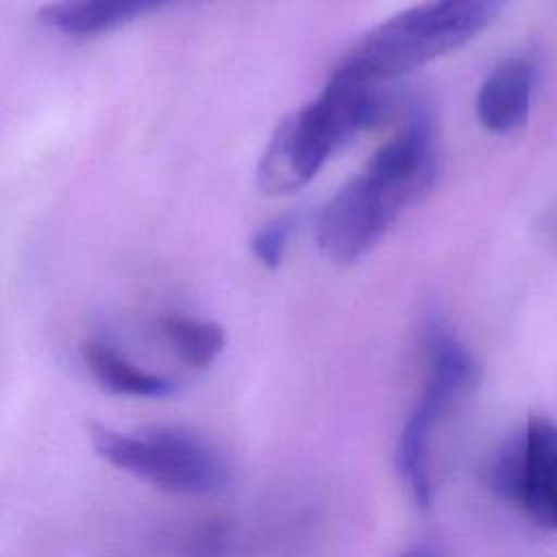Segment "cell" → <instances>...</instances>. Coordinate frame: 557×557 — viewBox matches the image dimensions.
<instances>
[{
    "label": "cell",
    "instance_id": "obj_1",
    "mask_svg": "<svg viewBox=\"0 0 557 557\" xmlns=\"http://www.w3.org/2000/svg\"><path fill=\"white\" fill-rule=\"evenodd\" d=\"M383 111L379 85L333 72L322 94L272 133L257 163L259 191L285 196L305 187L339 146L376 124Z\"/></svg>",
    "mask_w": 557,
    "mask_h": 557
},
{
    "label": "cell",
    "instance_id": "obj_2",
    "mask_svg": "<svg viewBox=\"0 0 557 557\" xmlns=\"http://www.w3.org/2000/svg\"><path fill=\"white\" fill-rule=\"evenodd\" d=\"M507 0H429L405 9L357 41L335 72L381 85L435 61L479 35Z\"/></svg>",
    "mask_w": 557,
    "mask_h": 557
},
{
    "label": "cell",
    "instance_id": "obj_3",
    "mask_svg": "<svg viewBox=\"0 0 557 557\" xmlns=\"http://www.w3.org/2000/svg\"><path fill=\"white\" fill-rule=\"evenodd\" d=\"M422 337L426 352V379L400 431L396 466L411 492V498L420 507H426L433 496V437L446 416L453 413L476 387L479 366L468 346L442 320H426Z\"/></svg>",
    "mask_w": 557,
    "mask_h": 557
},
{
    "label": "cell",
    "instance_id": "obj_4",
    "mask_svg": "<svg viewBox=\"0 0 557 557\" xmlns=\"http://www.w3.org/2000/svg\"><path fill=\"white\" fill-rule=\"evenodd\" d=\"M94 450L111 466L168 492L211 494L228 483L224 457L187 429L159 424L137 433L87 424Z\"/></svg>",
    "mask_w": 557,
    "mask_h": 557
},
{
    "label": "cell",
    "instance_id": "obj_5",
    "mask_svg": "<svg viewBox=\"0 0 557 557\" xmlns=\"http://www.w3.org/2000/svg\"><path fill=\"white\" fill-rule=\"evenodd\" d=\"M420 198L422 194L411 185L376 176L363 168L324 205L315 226L318 248L329 261L350 265Z\"/></svg>",
    "mask_w": 557,
    "mask_h": 557
},
{
    "label": "cell",
    "instance_id": "obj_6",
    "mask_svg": "<svg viewBox=\"0 0 557 557\" xmlns=\"http://www.w3.org/2000/svg\"><path fill=\"white\" fill-rule=\"evenodd\" d=\"M487 487L533 522L557 529V422L533 416L492 455Z\"/></svg>",
    "mask_w": 557,
    "mask_h": 557
},
{
    "label": "cell",
    "instance_id": "obj_7",
    "mask_svg": "<svg viewBox=\"0 0 557 557\" xmlns=\"http://www.w3.org/2000/svg\"><path fill=\"white\" fill-rule=\"evenodd\" d=\"M533 70L527 59L498 63L476 94V117L490 133H509L529 117Z\"/></svg>",
    "mask_w": 557,
    "mask_h": 557
},
{
    "label": "cell",
    "instance_id": "obj_8",
    "mask_svg": "<svg viewBox=\"0 0 557 557\" xmlns=\"http://www.w3.org/2000/svg\"><path fill=\"white\" fill-rule=\"evenodd\" d=\"M178 0H54L39 9V20L63 35L91 37L128 24Z\"/></svg>",
    "mask_w": 557,
    "mask_h": 557
},
{
    "label": "cell",
    "instance_id": "obj_9",
    "mask_svg": "<svg viewBox=\"0 0 557 557\" xmlns=\"http://www.w3.org/2000/svg\"><path fill=\"white\" fill-rule=\"evenodd\" d=\"M83 361L91 372L94 381L111 394L133 398H165L176 394L178 389L176 381L137 368L113 346L102 342L85 344Z\"/></svg>",
    "mask_w": 557,
    "mask_h": 557
},
{
    "label": "cell",
    "instance_id": "obj_10",
    "mask_svg": "<svg viewBox=\"0 0 557 557\" xmlns=\"http://www.w3.org/2000/svg\"><path fill=\"white\" fill-rule=\"evenodd\" d=\"M159 331L174 352L191 368L211 366L224 350V329L205 318L185 313H168L159 320Z\"/></svg>",
    "mask_w": 557,
    "mask_h": 557
},
{
    "label": "cell",
    "instance_id": "obj_11",
    "mask_svg": "<svg viewBox=\"0 0 557 557\" xmlns=\"http://www.w3.org/2000/svg\"><path fill=\"white\" fill-rule=\"evenodd\" d=\"M292 231H294V220L289 215H281V218L263 224L250 237V252L255 255V259L261 265L276 270L283 263Z\"/></svg>",
    "mask_w": 557,
    "mask_h": 557
},
{
    "label": "cell",
    "instance_id": "obj_12",
    "mask_svg": "<svg viewBox=\"0 0 557 557\" xmlns=\"http://www.w3.org/2000/svg\"><path fill=\"white\" fill-rule=\"evenodd\" d=\"M400 557H437V555L433 550H429V548H413V550H409V553H405Z\"/></svg>",
    "mask_w": 557,
    "mask_h": 557
}]
</instances>
